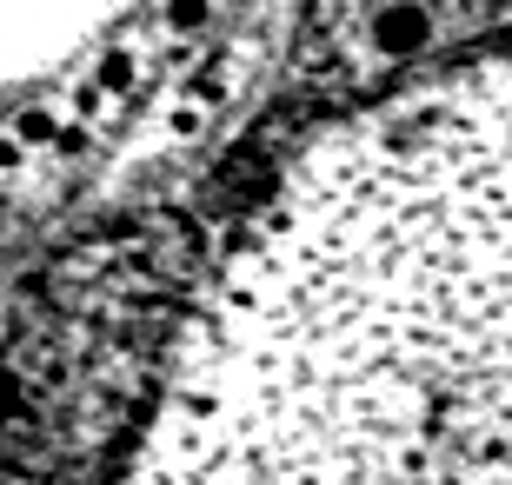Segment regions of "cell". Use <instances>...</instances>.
<instances>
[{"mask_svg":"<svg viewBox=\"0 0 512 485\" xmlns=\"http://www.w3.org/2000/svg\"><path fill=\"white\" fill-rule=\"evenodd\" d=\"M20 140H54V113H20Z\"/></svg>","mask_w":512,"mask_h":485,"instance_id":"2","label":"cell"},{"mask_svg":"<svg viewBox=\"0 0 512 485\" xmlns=\"http://www.w3.org/2000/svg\"><path fill=\"white\" fill-rule=\"evenodd\" d=\"M167 20H173V27H200V20H207V0H173Z\"/></svg>","mask_w":512,"mask_h":485,"instance_id":"3","label":"cell"},{"mask_svg":"<svg viewBox=\"0 0 512 485\" xmlns=\"http://www.w3.org/2000/svg\"><path fill=\"white\" fill-rule=\"evenodd\" d=\"M140 485H512V67L253 253Z\"/></svg>","mask_w":512,"mask_h":485,"instance_id":"1","label":"cell"}]
</instances>
